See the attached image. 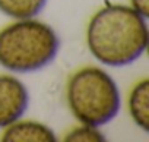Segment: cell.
<instances>
[{
    "mask_svg": "<svg viewBox=\"0 0 149 142\" xmlns=\"http://www.w3.org/2000/svg\"><path fill=\"white\" fill-rule=\"evenodd\" d=\"M148 22L133 8L108 5L89 21L86 44L102 64L121 67L137 60L148 47Z\"/></svg>",
    "mask_w": 149,
    "mask_h": 142,
    "instance_id": "1",
    "label": "cell"
},
{
    "mask_svg": "<svg viewBox=\"0 0 149 142\" xmlns=\"http://www.w3.org/2000/svg\"><path fill=\"white\" fill-rule=\"evenodd\" d=\"M47 0H0V12L12 19L35 18L45 8Z\"/></svg>",
    "mask_w": 149,
    "mask_h": 142,
    "instance_id": "7",
    "label": "cell"
},
{
    "mask_svg": "<svg viewBox=\"0 0 149 142\" xmlns=\"http://www.w3.org/2000/svg\"><path fill=\"white\" fill-rule=\"evenodd\" d=\"M129 113L133 122L145 132L149 130V81L143 78L139 81L129 94Z\"/></svg>",
    "mask_w": 149,
    "mask_h": 142,
    "instance_id": "6",
    "label": "cell"
},
{
    "mask_svg": "<svg viewBox=\"0 0 149 142\" xmlns=\"http://www.w3.org/2000/svg\"><path fill=\"white\" fill-rule=\"evenodd\" d=\"M67 106L81 123L104 126L120 111L121 98L117 82L98 66L76 70L66 87Z\"/></svg>",
    "mask_w": 149,
    "mask_h": 142,
    "instance_id": "3",
    "label": "cell"
},
{
    "mask_svg": "<svg viewBox=\"0 0 149 142\" xmlns=\"http://www.w3.org/2000/svg\"><path fill=\"white\" fill-rule=\"evenodd\" d=\"M64 141H69V142H101V141H105V136L98 130V127L82 123V126L72 129L64 136Z\"/></svg>",
    "mask_w": 149,
    "mask_h": 142,
    "instance_id": "8",
    "label": "cell"
},
{
    "mask_svg": "<svg viewBox=\"0 0 149 142\" xmlns=\"http://www.w3.org/2000/svg\"><path fill=\"white\" fill-rule=\"evenodd\" d=\"M0 136L3 142H54L57 141L56 133L51 127L41 122L32 120H16L9 126L3 127Z\"/></svg>",
    "mask_w": 149,
    "mask_h": 142,
    "instance_id": "5",
    "label": "cell"
},
{
    "mask_svg": "<svg viewBox=\"0 0 149 142\" xmlns=\"http://www.w3.org/2000/svg\"><path fill=\"white\" fill-rule=\"evenodd\" d=\"M60 40L45 22L29 18L0 29V64L16 73L35 72L57 56Z\"/></svg>",
    "mask_w": 149,
    "mask_h": 142,
    "instance_id": "2",
    "label": "cell"
},
{
    "mask_svg": "<svg viewBox=\"0 0 149 142\" xmlns=\"http://www.w3.org/2000/svg\"><path fill=\"white\" fill-rule=\"evenodd\" d=\"M29 104L25 84L12 75H0V129L19 120Z\"/></svg>",
    "mask_w": 149,
    "mask_h": 142,
    "instance_id": "4",
    "label": "cell"
},
{
    "mask_svg": "<svg viewBox=\"0 0 149 142\" xmlns=\"http://www.w3.org/2000/svg\"><path fill=\"white\" fill-rule=\"evenodd\" d=\"M132 6L137 13H140L142 16L148 18L149 16V0H130Z\"/></svg>",
    "mask_w": 149,
    "mask_h": 142,
    "instance_id": "9",
    "label": "cell"
}]
</instances>
